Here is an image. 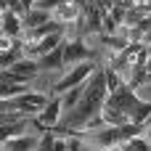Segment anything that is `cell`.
Masks as SVG:
<instances>
[{"label": "cell", "mask_w": 151, "mask_h": 151, "mask_svg": "<svg viewBox=\"0 0 151 151\" xmlns=\"http://www.w3.org/2000/svg\"><path fill=\"white\" fill-rule=\"evenodd\" d=\"M61 114H64L61 98H58V96H50L48 106H45V109H42L37 117H32V125H35L40 133H48V130H53V127L61 122Z\"/></svg>", "instance_id": "3957f363"}, {"label": "cell", "mask_w": 151, "mask_h": 151, "mask_svg": "<svg viewBox=\"0 0 151 151\" xmlns=\"http://www.w3.org/2000/svg\"><path fill=\"white\" fill-rule=\"evenodd\" d=\"M146 8H149V13H151V0H146Z\"/></svg>", "instance_id": "cb8c5ba5"}, {"label": "cell", "mask_w": 151, "mask_h": 151, "mask_svg": "<svg viewBox=\"0 0 151 151\" xmlns=\"http://www.w3.org/2000/svg\"><path fill=\"white\" fill-rule=\"evenodd\" d=\"M66 151H85L82 141H80V135H72V138H66Z\"/></svg>", "instance_id": "ac0fdd59"}, {"label": "cell", "mask_w": 151, "mask_h": 151, "mask_svg": "<svg viewBox=\"0 0 151 151\" xmlns=\"http://www.w3.org/2000/svg\"><path fill=\"white\" fill-rule=\"evenodd\" d=\"M53 143H56V135L48 130V133H42L40 143H37V151H53Z\"/></svg>", "instance_id": "2e32d148"}, {"label": "cell", "mask_w": 151, "mask_h": 151, "mask_svg": "<svg viewBox=\"0 0 151 151\" xmlns=\"http://www.w3.org/2000/svg\"><path fill=\"white\" fill-rule=\"evenodd\" d=\"M8 72L11 74H16V80L19 82H29V80H35L37 74H40V66H37V61L35 58H19L13 66H8Z\"/></svg>", "instance_id": "5b68a950"}, {"label": "cell", "mask_w": 151, "mask_h": 151, "mask_svg": "<svg viewBox=\"0 0 151 151\" xmlns=\"http://www.w3.org/2000/svg\"><path fill=\"white\" fill-rule=\"evenodd\" d=\"M143 45H151V29L146 32V35H143Z\"/></svg>", "instance_id": "603a6c76"}, {"label": "cell", "mask_w": 151, "mask_h": 151, "mask_svg": "<svg viewBox=\"0 0 151 151\" xmlns=\"http://www.w3.org/2000/svg\"><path fill=\"white\" fill-rule=\"evenodd\" d=\"M37 66L40 69H66V64H64V42L58 48H53L50 53L40 56L37 58Z\"/></svg>", "instance_id": "ba28073f"}, {"label": "cell", "mask_w": 151, "mask_h": 151, "mask_svg": "<svg viewBox=\"0 0 151 151\" xmlns=\"http://www.w3.org/2000/svg\"><path fill=\"white\" fill-rule=\"evenodd\" d=\"M37 143L40 141L35 135H16V138L5 141L0 151H37Z\"/></svg>", "instance_id": "9c48e42d"}, {"label": "cell", "mask_w": 151, "mask_h": 151, "mask_svg": "<svg viewBox=\"0 0 151 151\" xmlns=\"http://www.w3.org/2000/svg\"><path fill=\"white\" fill-rule=\"evenodd\" d=\"M64 3H69V0H35V5L32 8H40V11H48V13H53L58 5H64Z\"/></svg>", "instance_id": "9a60e30c"}, {"label": "cell", "mask_w": 151, "mask_h": 151, "mask_svg": "<svg viewBox=\"0 0 151 151\" xmlns=\"http://www.w3.org/2000/svg\"><path fill=\"white\" fill-rule=\"evenodd\" d=\"M93 143H96L98 149H104V151H109V149H114V146H119V143H122L119 127H104V130H96Z\"/></svg>", "instance_id": "8992f818"}, {"label": "cell", "mask_w": 151, "mask_h": 151, "mask_svg": "<svg viewBox=\"0 0 151 151\" xmlns=\"http://www.w3.org/2000/svg\"><path fill=\"white\" fill-rule=\"evenodd\" d=\"M53 151H66V138H56V143H53Z\"/></svg>", "instance_id": "d6986e66"}, {"label": "cell", "mask_w": 151, "mask_h": 151, "mask_svg": "<svg viewBox=\"0 0 151 151\" xmlns=\"http://www.w3.org/2000/svg\"><path fill=\"white\" fill-rule=\"evenodd\" d=\"M119 149H122V151H151V143L143 138V135H135V138L119 143Z\"/></svg>", "instance_id": "5bb4252c"}, {"label": "cell", "mask_w": 151, "mask_h": 151, "mask_svg": "<svg viewBox=\"0 0 151 151\" xmlns=\"http://www.w3.org/2000/svg\"><path fill=\"white\" fill-rule=\"evenodd\" d=\"M27 125H32V117L19 119V122H11V125H0V149H3L5 141H11V138H16V135H24Z\"/></svg>", "instance_id": "8fae6325"}, {"label": "cell", "mask_w": 151, "mask_h": 151, "mask_svg": "<svg viewBox=\"0 0 151 151\" xmlns=\"http://www.w3.org/2000/svg\"><path fill=\"white\" fill-rule=\"evenodd\" d=\"M80 8L74 5V0H69V3H64V5H58L56 11H53V19L58 21V24H72V21H77L80 19Z\"/></svg>", "instance_id": "7c38bea8"}, {"label": "cell", "mask_w": 151, "mask_h": 151, "mask_svg": "<svg viewBox=\"0 0 151 151\" xmlns=\"http://www.w3.org/2000/svg\"><path fill=\"white\" fill-rule=\"evenodd\" d=\"M0 29H3L5 35H11V37H21V35H24V21H21L19 13H13L11 8H5V11H3Z\"/></svg>", "instance_id": "52a82bcc"}, {"label": "cell", "mask_w": 151, "mask_h": 151, "mask_svg": "<svg viewBox=\"0 0 151 151\" xmlns=\"http://www.w3.org/2000/svg\"><path fill=\"white\" fill-rule=\"evenodd\" d=\"M125 13H127V8H125V5H111V11H109V16H111L119 27L125 24Z\"/></svg>", "instance_id": "e0dca14e"}, {"label": "cell", "mask_w": 151, "mask_h": 151, "mask_svg": "<svg viewBox=\"0 0 151 151\" xmlns=\"http://www.w3.org/2000/svg\"><path fill=\"white\" fill-rule=\"evenodd\" d=\"M149 21H151V13H149Z\"/></svg>", "instance_id": "4316f807"}, {"label": "cell", "mask_w": 151, "mask_h": 151, "mask_svg": "<svg viewBox=\"0 0 151 151\" xmlns=\"http://www.w3.org/2000/svg\"><path fill=\"white\" fill-rule=\"evenodd\" d=\"M106 104L101 109V119L106 127H122V125H143L151 117V101L138 98V93L130 88L127 80H122L117 72L106 66Z\"/></svg>", "instance_id": "6da1fadb"}, {"label": "cell", "mask_w": 151, "mask_h": 151, "mask_svg": "<svg viewBox=\"0 0 151 151\" xmlns=\"http://www.w3.org/2000/svg\"><path fill=\"white\" fill-rule=\"evenodd\" d=\"M21 5H24V11H32V5H35V0H21Z\"/></svg>", "instance_id": "7402d4cb"}, {"label": "cell", "mask_w": 151, "mask_h": 151, "mask_svg": "<svg viewBox=\"0 0 151 151\" xmlns=\"http://www.w3.org/2000/svg\"><path fill=\"white\" fill-rule=\"evenodd\" d=\"M96 69H98V66H96L93 61H85V64H77V66H72V69H69V72H66V74H64V77H61L56 85H53V90H50V93H53V96H64L66 90H72V88H80L82 82H88V77H90Z\"/></svg>", "instance_id": "7a4b0ae2"}, {"label": "cell", "mask_w": 151, "mask_h": 151, "mask_svg": "<svg viewBox=\"0 0 151 151\" xmlns=\"http://www.w3.org/2000/svg\"><path fill=\"white\" fill-rule=\"evenodd\" d=\"M24 32H29V29H37V27H42V24H48V21H53V13H48V11H40V8H32V11H27L24 13Z\"/></svg>", "instance_id": "30bf717a"}, {"label": "cell", "mask_w": 151, "mask_h": 151, "mask_svg": "<svg viewBox=\"0 0 151 151\" xmlns=\"http://www.w3.org/2000/svg\"><path fill=\"white\" fill-rule=\"evenodd\" d=\"M82 93H85V82H82L80 88H72V90H66L64 96H58V98H61V106H64V111H72V109L77 106V101L82 98Z\"/></svg>", "instance_id": "4fadbf2b"}, {"label": "cell", "mask_w": 151, "mask_h": 151, "mask_svg": "<svg viewBox=\"0 0 151 151\" xmlns=\"http://www.w3.org/2000/svg\"><path fill=\"white\" fill-rule=\"evenodd\" d=\"M146 50H149V56H151V45H146Z\"/></svg>", "instance_id": "484cf974"}, {"label": "cell", "mask_w": 151, "mask_h": 151, "mask_svg": "<svg viewBox=\"0 0 151 151\" xmlns=\"http://www.w3.org/2000/svg\"><path fill=\"white\" fill-rule=\"evenodd\" d=\"M109 151H122V149H119V146H114V149H109Z\"/></svg>", "instance_id": "d4e9b609"}, {"label": "cell", "mask_w": 151, "mask_h": 151, "mask_svg": "<svg viewBox=\"0 0 151 151\" xmlns=\"http://www.w3.org/2000/svg\"><path fill=\"white\" fill-rule=\"evenodd\" d=\"M143 82H151V56L146 61V74H143Z\"/></svg>", "instance_id": "ffe728a7"}, {"label": "cell", "mask_w": 151, "mask_h": 151, "mask_svg": "<svg viewBox=\"0 0 151 151\" xmlns=\"http://www.w3.org/2000/svg\"><path fill=\"white\" fill-rule=\"evenodd\" d=\"M96 53L82 42V37H72V40H64V64L66 66H77V64H85V61H93Z\"/></svg>", "instance_id": "277c9868"}, {"label": "cell", "mask_w": 151, "mask_h": 151, "mask_svg": "<svg viewBox=\"0 0 151 151\" xmlns=\"http://www.w3.org/2000/svg\"><path fill=\"white\" fill-rule=\"evenodd\" d=\"M141 3H146V0H122L125 8H133V5H141Z\"/></svg>", "instance_id": "44dd1931"}]
</instances>
